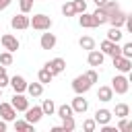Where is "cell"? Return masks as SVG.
<instances>
[{"instance_id": "obj_10", "label": "cell", "mask_w": 132, "mask_h": 132, "mask_svg": "<svg viewBox=\"0 0 132 132\" xmlns=\"http://www.w3.org/2000/svg\"><path fill=\"white\" fill-rule=\"evenodd\" d=\"M113 66H116L118 72H130L132 70V60L126 58V56H118V58H113Z\"/></svg>"}, {"instance_id": "obj_23", "label": "cell", "mask_w": 132, "mask_h": 132, "mask_svg": "<svg viewBox=\"0 0 132 132\" xmlns=\"http://www.w3.org/2000/svg\"><path fill=\"white\" fill-rule=\"evenodd\" d=\"M56 113H58L60 120H66V118H70V116L74 113V109H72V105H66V103H64V105H60V107L56 109Z\"/></svg>"}, {"instance_id": "obj_13", "label": "cell", "mask_w": 132, "mask_h": 132, "mask_svg": "<svg viewBox=\"0 0 132 132\" xmlns=\"http://www.w3.org/2000/svg\"><path fill=\"white\" fill-rule=\"evenodd\" d=\"M10 87H12V91H14V93H25V91H27V87H29V82H27L23 76L14 74V76L10 78Z\"/></svg>"}, {"instance_id": "obj_1", "label": "cell", "mask_w": 132, "mask_h": 132, "mask_svg": "<svg viewBox=\"0 0 132 132\" xmlns=\"http://www.w3.org/2000/svg\"><path fill=\"white\" fill-rule=\"evenodd\" d=\"M111 89H113L116 95H126L128 89H130V80H128V76H124V72L116 74V76L111 78Z\"/></svg>"}, {"instance_id": "obj_11", "label": "cell", "mask_w": 132, "mask_h": 132, "mask_svg": "<svg viewBox=\"0 0 132 132\" xmlns=\"http://www.w3.org/2000/svg\"><path fill=\"white\" fill-rule=\"evenodd\" d=\"M10 103L14 105V109H16V111H27V109H29V99H27L23 93H14Z\"/></svg>"}, {"instance_id": "obj_26", "label": "cell", "mask_w": 132, "mask_h": 132, "mask_svg": "<svg viewBox=\"0 0 132 132\" xmlns=\"http://www.w3.org/2000/svg\"><path fill=\"white\" fill-rule=\"evenodd\" d=\"M122 35H124V33L120 31V27H111V29L107 31V39H109V41H116V43L122 41Z\"/></svg>"}, {"instance_id": "obj_20", "label": "cell", "mask_w": 132, "mask_h": 132, "mask_svg": "<svg viewBox=\"0 0 132 132\" xmlns=\"http://www.w3.org/2000/svg\"><path fill=\"white\" fill-rule=\"evenodd\" d=\"M97 99L103 101V103L111 101V99H113V89H111V87H99V91H97Z\"/></svg>"}, {"instance_id": "obj_47", "label": "cell", "mask_w": 132, "mask_h": 132, "mask_svg": "<svg viewBox=\"0 0 132 132\" xmlns=\"http://www.w3.org/2000/svg\"><path fill=\"white\" fill-rule=\"evenodd\" d=\"M128 80H130V85H132V70L128 72Z\"/></svg>"}, {"instance_id": "obj_42", "label": "cell", "mask_w": 132, "mask_h": 132, "mask_svg": "<svg viewBox=\"0 0 132 132\" xmlns=\"http://www.w3.org/2000/svg\"><path fill=\"white\" fill-rule=\"evenodd\" d=\"M10 2H12V0H0V10L8 8V6H10Z\"/></svg>"}, {"instance_id": "obj_37", "label": "cell", "mask_w": 132, "mask_h": 132, "mask_svg": "<svg viewBox=\"0 0 132 132\" xmlns=\"http://www.w3.org/2000/svg\"><path fill=\"white\" fill-rule=\"evenodd\" d=\"M103 8L107 10V14H111V12H116V10H120V6H118V2H111V0H109V2H107V4L103 6Z\"/></svg>"}, {"instance_id": "obj_34", "label": "cell", "mask_w": 132, "mask_h": 132, "mask_svg": "<svg viewBox=\"0 0 132 132\" xmlns=\"http://www.w3.org/2000/svg\"><path fill=\"white\" fill-rule=\"evenodd\" d=\"M0 64H4V66H10L12 64V52H2L0 54Z\"/></svg>"}, {"instance_id": "obj_36", "label": "cell", "mask_w": 132, "mask_h": 132, "mask_svg": "<svg viewBox=\"0 0 132 132\" xmlns=\"http://www.w3.org/2000/svg\"><path fill=\"white\" fill-rule=\"evenodd\" d=\"M122 56H126V58L132 60V41H128V43L122 45Z\"/></svg>"}, {"instance_id": "obj_46", "label": "cell", "mask_w": 132, "mask_h": 132, "mask_svg": "<svg viewBox=\"0 0 132 132\" xmlns=\"http://www.w3.org/2000/svg\"><path fill=\"white\" fill-rule=\"evenodd\" d=\"M2 74H6V66H4V64H0V76H2Z\"/></svg>"}, {"instance_id": "obj_6", "label": "cell", "mask_w": 132, "mask_h": 132, "mask_svg": "<svg viewBox=\"0 0 132 132\" xmlns=\"http://www.w3.org/2000/svg\"><path fill=\"white\" fill-rule=\"evenodd\" d=\"M87 62H89V66L99 68V66H103V62H105V54H103L101 50H91L89 56H87Z\"/></svg>"}, {"instance_id": "obj_2", "label": "cell", "mask_w": 132, "mask_h": 132, "mask_svg": "<svg viewBox=\"0 0 132 132\" xmlns=\"http://www.w3.org/2000/svg\"><path fill=\"white\" fill-rule=\"evenodd\" d=\"M52 25H54V21H52L47 14H43V12L33 14V19H31V27H33L35 31H50Z\"/></svg>"}, {"instance_id": "obj_40", "label": "cell", "mask_w": 132, "mask_h": 132, "mask_svg": "<svg viewBox=\"0 0 132 132\" xmlns=\"http://www.w3.org/2000/svg\"><path fill=\"white\" fill-rule=\"evenodd\" d=\"M116 130H118V128H116V126H109V124H103V126H101V132H116Z\"/></svg>"}, {"instance_id": "obj_8", "label": "cell", "mask_w": 132, "mask_h": 132, "mask_svg": "<svg viewBox=\"0 0 132 132\" xmlns=\"http://www.w3.org/2000/svg\"><path fill=\"white\" fill-rule=\"evenodd\" d=\"M0 41H2V45H4V50H8V52H16L19 47H21V43H19V39L14 37V35H10V33H4L2 37H0Z\"/></svg>"}, {"instance_id": "obj_30", "label": "cell", "mask_w": 132, "mask_h": 132, "mask_svg": "<svg viewBox=\"0 0 132 132\" xmlns=\"http://www.w3.org/2000/svg\"><path fill=\"white\" fill-rule=\"evenodd\" d=\"M97 126H99V124L95 122V118H89V120H85V122H82V130H85V132H95V130H97Z\"/></svg>"}, {"instance_id": "obj_28", "label": "cell", "mask_w": 132, "mask_h": 132, "mask_svg": "<svg viewBox=\"0 0 132 132\" xmlns=\"http://www.w3.org/2000/svg\"><path fill=\"white\" fill-rule=\"evenodd\" d=\"M128 113H130V107L126 103H118L116 109H113V116H118V118H126Z\"/></svg>"}, {"instance_id": "obj_39", "label": "cell", "mask_w": 132, "mask_h": 132, "mask_svg": "<svg viewBox=\"0 0 132 132\" xmlns=\"http://www.w3.org/2000/svg\"><path fill=\"white\" fill-rule=\"evenodd\" d=\"M8 85H10V78H8V74H2V76H0V87L4 89V87H8Z\"/></svg>"}, {"instance_id": "obj_27", "label": "cell", "mask_w": 132, "mask_h": 132, "mask_svg": "<svg viewBox=\"0 0 132 132\" xmlns=\"http://www.w3.org/2000/svg\"><path fill=\"white\" fill-rule=\"evenodd\" d=\"M33 126L35 124H31V122H27V120H14V128L16 130H21V132H33Z\"/></svg>"}, {"instance_id": "obj_33", "label": "cell", "mask_w": 132, "mask_h": 132, "mask_svg": "<svg viewBox=\"0 0 132 132\" xmlns=\"http://www.w3.org/2000/svg\"><path fill=\"white\" fill-rule=\"evenodd\" d=\"M19 8H21V12L29 14L33 10V0H19Z\"/></svg>"}, {"instance_id": "obj_48", "label": "cell", "mask_w": 132, "mask_h": 132, "mask_svg": "<svg viewBox=\"0 0 132 132\" xmlns=\"http://www.w3.org/2000/svg\"><path fill=\"white\" fill-rule=\"evenodd\" d=\"M0 99H2V87H0Z\"/></svg>"}, {"instance_id": "obj_12", "label": "cell", "mask_w": 132, "mask_h": 132, "mask_svg": "<svg viewBox=\"0 0 132 132\" xmlns=\"http://www.w3.org/2000/svg\"><path fill=\"white\" fill-rule=\"evenodd\" d=\"M45 66H47L54 74H62V72L66 70V60H64V58H54V60L45 62Z\"/></svg>"}, {"instance_id": "obj_44", "label": "cell", "mask_w": 132, "mask_h": 132, "mask_svg": "<svg viewBox=\"0 0 132 132\" xmlns=\"http://www.w3.org/2000/svg\"><path fill=\"white\" fill-rule=\"evenodd\" d=\"M0 132H6V122L0 120Z\"/></svg>"}, {"instance_id": "obj_45", "label": "cell", "mask_w": 132, "mask_h": 132, "mask_svg": "<svg viewBox=\"0 0 132 132\" xmlns=\"http://www.w3.org/2000/svg\"><path fill=\"white\" fill-rule=\"evenodd\" d=\"M52 132H64V130H62V126H54V128H52Z\"/></svg>"}, {"instance_id": "obj_25", "label": "cell", "mask_w": 132, "mask_h": 132, "mask_svg": "<svg viewBox=\"0 0 132 132\" xmlns=\"http://www.w3.org/2000/svg\"><path fill=\"white\" fill-rule=\"evenodd\" d=\"M41 109H43V113H45V116H54L58 107H56V103H54L52 99H43V103H41Z\"/></svg>"}, {"instance_id": "obj_16", "label": "cell", "mask_w": 132, "mask_h": 132, "mask_svg": "<svg viewBox=\"0 0 132 132\" xmlns=\"http://www.w3.org/2000/svg\"><path fill=\"white\" fill-rule=\"evenodd\" d=\"M56 35L54 33H43L41 35V39H39V45H41V50H54L56 47Z\"/></svg>"}, {"instance_id": "obj_41", "label": "cell", "mask_w": 132, "mask_h": 132, "mask_svg": "<svg viewBox=\"0 0 132 132\" xmlns=\"http://www.w3.org/2000/svg\"><path fill=\"white\" fill-rule=\"evenodd\" d=\"M126 29H128V33H132V14L126 16Z\"/></svg>"}, {"instance_id": "obj_43", "label": "cell", "mask_w": 132, "mask_h": 132, "mask_svg": "<svg viewBox=\"0 0 132 132\" xmlns=\"http://www.w3.org/2000/svg\"><path fill=\"white\" fill-rule=\"evenodd\" d=\"M107 2H109V0H95V4H97V6H105Z\"/></svg>"}, {"instance_id": "obj_29", "label": "cell", "mask_w": 132, "mask_h": 132, "mask_svg": "<svg viewBox=\"0 0 132 132\" xmlns=\"http://www.w3.org/2000/svg\"><path fill=\"white\" fill-rule=\"evenodd\" d=\"M76 128V122H74V116H70V118H66V120H62V130L64 132H72Z\"/></svg>"}, {"instance_id": "obj_22", "label": "cell", "mask_w": 132, "mask_h": 132, "mask_svg": "<svg viewBox=\"0 0 132 132\" xmlns=\"http://www.w3.org/2000/svg\"><path fill=\"white\" fill-rule=\"evenodd\" d=\"M27 93L31 95V97H41V93H43V82H29V87H27Z\"/></svg>"}, {"instance_id": "obj_19", "label": "cell", "mask_w": 132, "mask_h": 132, "mask_svg": "<svg viewBox=\"0 0 132 132\" xmlns=\"http://www.w3.org/2000/svg\"><path fill=\"white\" fill-rule=\"evenodd\" d=\"M54 76H56V74H54L47 66H43V68L37 72V80H39V82H43V85H50V82L54 80Z\"/></svg>"}, {"instance_id": "obj_18", "label": "cell", "mask_w": 132, "mask_h": 132, "mask_svg": "<svg viewBox=\"0 0 132 132\" xmlns=\"http://www.w3.org/2000/svg\"><path fill=\"white\" fill-rule=\"evenodd\" d=\"M126 16H128V14H124L122 10H116V12L109 14V21H107V23H109L111 27H122V25H126Z\"/></svg>"}, {"instance_id": "obj_5", "label": "cell", "mask_w": 132, "mask_h": 132, "mask_svg": "<svg viewBox=\"0 0 132 132\" xmlns=\"http://www.w3.org/2000/svg\"><path fill=\"white\" fill-rule=\"evenodd\" d=\"M10 27L16 29V31H23V29H29L31 27V19L25 14V12H19L10 19Z\"/></svg>"}, {"instance_id": "obj_14", "label": "cell", "mask_w": 132, "mask_h": 132, "mask_svg": "<svg viewBox=\"0 0 132 132\" xmlns=\"http://www.w3.org/2000/svg\"><path fill=\"white\" fill-rule=\"evenodd\" d=\"M72 109H74V113H85L87 109H89V101L82 97V95H76L74 99H72Z\"/></svg>"}, {"instance_id": "obj_31", "label": "cell", "mask_w": 132, "mask_h": 132, "mask_svg": "<svg viewBox=\"0 0 132 132\" xmlns=\"http://www.w3.org/2000/svg\"><path fill=\"white\" fill-rule=\"evenodd\" d=\"M62 14H64V16H74V14H76L74 2H66V4L62 6Z\"/></svg>"}, {"instance_id": "obj_9", "label": "cell", "mask_w": 132, "mask_h": 132, "mask_svg": "<svg viewBox=\"0 0 132 132\" xmlns=\"http://www.w3.org/2000/svg\"><path fill=\"white\" fill-rule=\"evenodd\" d=\"M43 116H45V113H43L41 105H33V107H29V109L25 111V120H27V122H31V124H37Z\"/></svg>"}, {"instance_id": "obj_3", "label": "cell", "mask_w": 132, "mask_h": 132, "mask_svg": "<svg viewBox=\"0 0 132 132\" xmlns=\"http://www.w3.org/2000/svg\"><path fill=\"white\" fill-rule=\"evenodd\" d=\"M91 87H93V82L87 78V74H78V76H74V80H72V91H74L76 95H85Z\"/></svg>"}, {"instance_id": "obj_21", "label": "cell", "mask_w": 132, "mask_h": 132, "mask_svg": "<svg viewBox=\"0 0 132 132\" xmlns=\"http://www.w3.org/2000/svg\"><path fill=\"white\" fill-rule=\"evenodd\" d=\"M93 16H95V21H97V25L101 27L103 23H107L109 21V14H107V10L103 8V6H97V10L93 12Z\"/></svg>"}, {"instance_id": "obj_38", "label": "cell", "mask_w": 132, "mask_h": 132, "mask_svg": "<svg viewBox=\"0 0 132 132\" xmlns=\"http://www.w3.org/2000/svg\"><path fill=\"white\" fill-rule=\"evenodd\" d=\"M85 74H87V78H89L91 82H97V80H99V74H97V70H95V68H91V70H87Z\"/></svg>"}, {"instance_id": "obj_17", "label": "cell", "mask_w": 132, "mask_h": 132, "mask_svg": "<svg viewBox=\"0 0 132 132\" xmlns=\"http://www.w3.org/2000/svg\"><path fill=\"white\" fill-rule=\"evenodd\" d=\"M111 116H113V111H109V109L101 107V109H97V111H95V122H97L99 126H103V124H109Z\"/></svg>"}, {"instance_id": "obj_7", "label": "cell", "mask_w": 132, "mask_h": 132, "mask_svg": "<svg viewBox=\"0 0 132 132\" xmlns=\"http://www.w3.org/2000/svg\"><path fill=\"white\" fill-rule=\"evenodd\" d=\"M0 118L4 122H14L16 120V109L12 103H0Z\"/></svg>"}, {"instance_id": "obj_32", "label": "cell", "mask_w": 132, "mask_h": 132, "mask_svg": "<svg viewBox=\"0 0 132 132\" xmlns=\"http://www.w3.org/2000/svg\"><path fill=\"white\" fill-rule=\"evenodd\" d=\"M118 130H120V132H132V122H128L126 118H120V122H118Z\"/></svg>"}, {"instance_id": "obj_4", "label": "cell", "mask_w": 132, "mask_h": 132, "mask_svg": "<svg viewBox=\"0 0 132 132\" xmlns=\"http://www.w3.org/2000/svg\"><path fill=\"white\" fill-rule=\"evenodd\" d=\"M99 50H101L105 56H111V58L122 56V45H120V43H116V41H109V39L101 41V43H99Z\"/></svg>"}, {"instance_id": "obj_24", "label": "cell", "mask_w": 132, "mask_h": 132, "mask_svg": "<svg viewBox=\"0 0 132 132\" xmlns=\"http://www.w3.org/2000/svg\"><path fill=\"white\" fill-rule=\"evenodd\" d=\"M78 45H80L82 50L91 52V50H95V39H93V37H89V35H85V37H80V39H78Z\"/></svg>"}, {"instance_id": "obj_15", "label": "cell", "mask_w": 132, "mask_h": 132, "mask_svg": "<svg viewBox=\"0 0 132 132\" xmlns=\"http://www.w3.org/2000/svg\"><path fill=\"white\" fill-rule=\"evenodd\" d=\"M78 25H80V27H85V29H95V27H99V25H97V21H95V16H93V14H89V12H82V14L78 16Z\"/></svg>"}, {"instance_id": "obj_35", "label": "cell", "mask_w": 132, "mask_h": 132, "mask_svg": "<svg viewBox=\"0 0 132 132\" xmlns=\"http://www.w3.org/2000/svg\"><path fill=\"white\" fill-rule=\"evenodd\" d=\"M74 8H76V14L87 12V0H74Z\"/></svg>"}]
</instances>
